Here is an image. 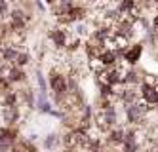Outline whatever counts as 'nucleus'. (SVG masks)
<instances>
[{
	"label": "nucleus",
	"mask_w": 158,
	"mask_h": 152,
	"mask_svg": "<svg viewBox=\"0 0 158 152\" xmlns=\"http://www.w3.org/2000/svg\"><path fill=\"white\" fill-rule=\"evenodd\" d=\"M50 88L55 97H65L67 93V76L59 71V68H52L50 71Z\"/></svg>",
	"instance_id": "nucleus-1"
},
{
	"label": "nucleus",
	"mask_w": 158,
	"mask_h": 152,
	"mask_svg": "<svg viewBox=\"0 0 158 152\" xmlns=\"http://www.w3.org/2000/svg\"><path fill=\"white\" fill-rule=\"evenodd\" d=\"M139 97H141V103H145L147 107H156L158 105V91L154 88V84H149V82H141V86H139Z\"/></svg>",
	"instance_id": "nucleus-2"
},
{
	"label": "nucleus",
	"mask_w": 158,
	"mask_h": 152,
	"mask_svg": "<svg viewBox=\"0 0 158 152\" xmlns=\"http://www.w3.org/2000/svg\"><path fill=\"white\" fill-rule=\"evenodd\" d=\"M50 40L53 42V46H55L57 50H65L67 44H69V40H71L69 31H67L65 27H55V29H52V32H50Z\"/></svg>",
	"instance_id": "nucleus-3"
},
{
	"label": "nucleus",
	"mask_w": 158,
	"mask_h": 152,
	"mask_svg": "<svg viewBox=\"0 0 158 152\" xmlns=\"http://www.w3.org/2000/svg\"><path fill=\"white\" fill-rule=\"evenodd\" d=\"M0 114H2V120L6 122L8 127H14V124L21 120L19 107H4V105H0Z\"/></svg>",
	"instance_id": "nucleus-4"
},
{
	"label": "nucleus",
	"mask_w": 158,
	"mask_h": 152,
	"mask_svg": "<svg viewBox=\"0 0 158 152\" xmlns=\"http://www.w3.org/2000/svg\"><path fill=\"white\" fill-rule=\"evenodd\" d=\"M141 55H143V44L141 42H135V44H131L130 48L124 51V57L122 59L126 61L128 65H137L139 63V59H141Z\"/></svg>",
	"instance_id": "nucleus-5"
},
{
	"label": "nucleus",
	"mask_w": 158,
	"mask_h": 152,
	"mask_svg": "<svg viewBox=\"0 0 158 152\" xmlns=\"http://www.w3.org/2000/svg\"><path fill=\"white\" fill-rule=\"evenodd\" d=\"M124 143V127H112L110 131H107V145L110 146H122Z\"/></svg>",
	"instance_id": "nucleus-6"
},
{
	"label": "nucleus",
	"mask_w": 158,
	"mask_h": 152,
	"mask_svg": "<svg viewBox=\"0 0 158 152\" xmlns=\"http://www.w3.org/2000/svg\"><path fill=\"white\" fill-rule=\"evenodd\" d=\"M29 63H31V53H27V51H19V55L15 57V61H14V67H17V68H25Z\"/></svg>",
	"instance_id": "nucleus-7"
},
{
	"label": "nucleus",
	"mask_w": 158,
	"mask_h": 152,
	"mask_svg": "<svg viewBox=\"0 0 158 152\" xmlns=\"http://www.w3.org/2000/svg\"><path fill=\"white\" fill-rule=\"evenodd\" d=\"M59 145V137L55 135V133H50L46 135V139H44V148H48V150H53L55 146Z\"/></svg>",
	"instance_id": "nucleus-8"
},
{
	"label": "nucleus",
	"mask_w": 158,
	"mask_h": 152,
	"mask_svg": "<svg viewBox=\"0 0 158 152\" xmlns=\"http://www.w3.org/2000/svg\"><path fill=\"white\" fill-rule=\"evenodd\" d=\"M36 84H38L40 93H46L48 91V82H46V78H44V74L40 71H36Z\"/></svg>",
	"instance_id": "nucleus-9"
},
{
	"label": "nucleus",
	"mask_w": 158,
	"mask_h": 152,
	"mask_svg": "<svg viewBox=\"0 0 158 152\" xmlns=\"http://www.w3.org/2000/svg\"><path fill=\"white\" fill-rule=\"evenodd\" d=\"M152 29H154L152 32L158 36V14H156V15H154V19H152Z\"/></svg>",
	"instance_id": "nucleus-10"
}]
</instances>
